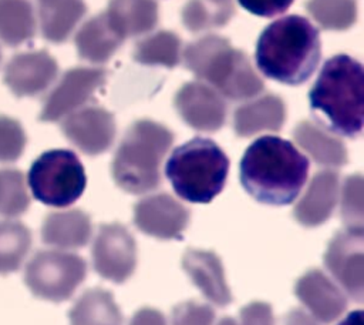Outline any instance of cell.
Returning <instances> with one entry per match:
<instances>
[{"mask_svg":"<svg viewBox=\"0 0 364 325\" xmlns=\"http://www.w3.org/2000/svg\"><path fill=\"white\" fill-rule=\"evenodd\" d=\"M324 265L350 296L361 301L364 292V229L338 231L327 245Z\"/></svg>","mask_w":364,"mask_h":325,"instance_id":"obj_11","label":"cell"},{"mask_svg":"<svg viewBox=\"0 0 364 325\" xmlns=\"http://www.w3.org/2000/svg\"><path fill=\"white\" fill-rule=\"evenodd\" d=\"M181 60L186 70L203 80L223 98L250 100L260 94L264 83L247 54L219 34H206L189 43Z\"/></svg>","mask_w":364,"mask_h":325,"instance_id":"obj_4","label":"cell"},{"mask_svg":"<svg viewBox=\"0 0 364 325\" xmlns=\"http://www.w3.org/2000/svg\"><path fill=\"white\" fill-rule=\"evenodd\" d=\"M340 177L334 170H321L313 175L303 197L293 210V217L304 227H317L326 222L338 201Z\"/></svg>","mask_w":364,"mask_h":325,"instance_id":"obj_17","label":"cell"},{"mask_svg":"<svg viewBox=\"0 0 364 325\" xmlns=\"http://www.w3.org/2000/svg\"><path fill=\"white\" fill-rule=\"evenodd\" d=\"M70 325H122L112 294L102 288L87 289L68 312Z\"/></svg>","mask_w":364,"mask_h":325,"instance_id":"obj_25","label":"cell"},{"mask_svg":"<svg viewBox=\"0 0 364 325\" xmlns=\"http://www.w3.org/2000/svg\"><path fill=\"white\" fill-rule=\"evenodd\" d=\"M340 197V215L350 229H364L363 212V177L361 174L348 175L338 194Z\"/></svg>","mask_w":364,"mask_h":325,"instance_id":"obj_32","label":"cell"},{"mask_svg":"<svg viewBox=\"0 0 364 325\" xmlns=\"http://www.w3.org/2000/svg\"><path fill=\"white\" fill-rule=\"evenodd\" d=\"M87 275L85 261L73 252L43 249L26 265L24 282L38 298L51 302L68 299Z\"/></svg>","mask_w":364,"mask_h":325,"instance_id":"obj_8","label":"cell"},{"mask_svg":"<svg viewBox=\"0 0 364 325\" xmlns=\"http://www.w3.org/2000/svg\"><path fill=\"white\" fill-rule=\"evenodd\" d=\"M294 294L314 319L330 324L347 308L344 292L320 269H309L294 285Z\"/></svg>","mask_w":364,"mask_h":325,"instance_id":"obj_16","label":"cell"},{"mask_svg":"<svg viewBox=\"0 0 364 325\" xmlns=\"http://www.w3.org/2000/svg\"><path fill=\"white\" fill-rule=\"evenodd\" d=\"M74 43L82 60L104 64L117 53L124 40L109 26L105 13L101 11L78 29Z\"/></svg>","mask_w":364,"mask_h":325,"instance_id":"obj_23","label":"cell"},{"mask_svg":"<svg viewBox=\"0 0 364 325\" xmlns=\"http://www.w3.org/2000/svg\"><path fill=\"white\" fill-rule=\"evenodd\" d=\"M36 19L28 0H0V38L18 46L34 37Z\"/></svg>","mask_w":364,"mask_h":325,"instance_id":"obj_28","label":"cell"},{"mask_svg":"<svg viewBox=\"0 0 364 325\" xmlns=\"http://www.w3.org/2000/svg\"><path fill=\"white\" fill-rule=\"evenodd\" d=\"M28 185L36 200L50 207H68L84 192L87 175L80 158L70 150L43 153L30 167Z\"/></svg>","mask_w":364,"mask_h":325,"instance_id":"obj_7","label":"cell"},{"mask_svg":"<svg viewBox=\"0 0 364 325\" xmlns=\"http://www.w3.org/2000/svg\"><path fill=\"white\" fill-rule=\"evenodd\" d=\"M173 133L149 118L134 121L111 162L115 184L125 192L144 194L161 184V164L173 143Z\"/></svg>","mask_w":364,"mask_h":325,"instance_id":"obj_5","label":"cell"},{"mask_svg":"<svg viewBox=\"0 0 364 325\" xmlns=\"http://www.w3.org/2000/svg\"><path fill=\"white\" fill-rule=\"evenodd\" d=\"M309 160L293 143L277 135H262L245 151L239 178L245 191L267 205L291 204L304 187Z\"/></svg>","mask_w":364,"mask_h":325,"instance_id":"obj_1","label":"cell"},{"mask_svg":"<svg viewBox=\"0 0 364 325\" xmlns=\"http://www.w3.org/2000/svg\"><path fill=\"white\" fill-rule=\"evenodd\" d=\"M293 138L320 165L343 167L348 162L346 144L317 121H300L293 130Z\"/></svg>","mask_w":364,"mask_h":325,"instance_id":"obj_20","label":"cell"},{"mask_svg":"<svg viewBox=\"0 0 364 325\" xmlns=\"http://www.w3.org/2000/svg\"><path fill=\"white\" fill-rule=\"evenodd\" d=\"M317 123L327 130L354 138L363 130V64L348 54H336L321 67L309 93Z\"/></svg>","mask_w":364,"mask_h":325,"instance_id":"obj_3","label":"cell"},{"mask_svg":"<svg viewBox=\"0 0 364 325\" xmlns=\"http://www.w3.org/2000/svg\"><path fill=\"white\" fill-rule=\"evenodd\" d=\"M65 138L87 155L105 153L114 143L117 124L112 113L100 105H84L63 118Z\"/></svg>","mask_w":364,"mask_h":325,"instance_id":"obj_12","label":"cell"},{"mask_svg":"<svg viewBox=\"0 0 364 325\" xmlns=\"http://www.w3.org/2000/svg\"><path fill=\"white\" fill-rule=\"evenodd\" d=\"M30 207L24 174L16 168H0V215L18 217Z\"/></svg>","mask_w":364,"mask_h":325,"instance_id":"obj_31","label":"cell"},{"mask_svg":"<svg viewBox=\"0 0 364 325\" xmlns=\"http://www.w3.org/2000/svg\"><path fill=\"white\" fill-rule=\"evenodd\" d=\"M91 220L82 210L50 212L41 225V239L63 249L81 248L91 238Z\"/></svg>","mask_w":364,"mask_h":325,"instance_id":"obj_22","label":"cell"},{"mask_svg":"<svg viewBox=\"0 0 364 325\" xmlns=\"http://www.w3.org/2000/svg\"><path fill=\"white\" fill-rule=\"evenodd\" d=\"M321 57L318 30L303 16L290 14L267 24L256 43L259 71L286 86H301Z\"/></svg>","mask_w":364,"mask_h":325,"instance_id":"obj_2","label":"cell"},{"mask_svg":"<svg viewBox=\"0 0 364 325\" xmlns=\"http://www.w3.org/2000/svg\"><path fill=\"white\" fill-rule=\"evenodd\" d=\"M0 60H1V51H0Z\"/></svg>","mask_w":364,"mask_h":325,"instance_id":"obj_41","label":"cell"},{"mask_svg":"<svg viewBox=\"0 0 364 325\" xmlns=\"http://www.w3.org/2000/svg\"><path fill=\"white\" fill-rule=\"evenodd\" d=\"M218 325H237L236 324V321L233 319V318H230V316H225V318H222L220 321H219V324Z\"/></svg>","mask_w":364,"mask_h":325,"instance_id":"obj_40","label":"cell"},{"mask_svg":"<svg viewBox=\"0 0 364 325\" xmlns=\"http://www.w3.org/2000/svg\"><path fill=\"white\" fill-rule=\"evenodd\" d=\"M213 321V309L198 301L181 302L172 311V325H212Z\"/></svg>","mask_w":364,"mask_h":325,"instance_id":"obj_34","label":"cell"},{"mask_svg":"<svg viewBox=\"0 0 364 325\" xmlns=\"http://www.w3.org/2000/svg\"><path fill=\"white\" fill-rule=\"evenodd\" d=\"M182 268L206 299L218 306H226L232 302L222 261L213 251L186 249L182 257Z\"/></svg>","mask_w":364,"mask_h":325,"instance_id":"obj_18","label":"cell"},{"mask_svg":"<svg viewBox=\"0 0 364 325\" xmlns=\"http://www.w3.org/2000/svg\"><path fill=\"white\" fill-rule=\"evenodd\" d=\"M249 13L259 17H273L284 13L294 0H237Z\"/></svg>","mask_w":364,"mask_h":325,"instance_id":"obj_36","label":"cell"},{"mask_svg":"<svg viewBox=\"0 0 364 325\" xmlns=\"http://www.w3.org/2000/svg\"><path fill=\"white\" fill-rule=\"evenodd\" d=\"M129 325H166V321L161 311L151 306H144L132 315Z\"/></svg>","mask_w":364,"mask_h":325,"instance_id":"obj_37","label":"cell"},{"mask_svg":"<svg viewBox=\"0 0 364 325\" xmlns=\"http://www.w3.org/2000/svg\"><path fill=\"white\" fill-rule=\"evenodd\" d=\"M306 10L323 30L344 31L357 21L355 0H307Z\"/></svg>","mask_w":364,"mask_h":325,"instance_id":"obj_30","label":"cell"},{"mask_svg":"<svg viewBox=\"0 0 364 325\" xmlns=\"http://www.w3.org/2000/svg\"><path fill=\"white\" fill-rule=\"evenodd\" d=\"M107 70L97 67H74L67 70L47 96L38 118L53 123L81 108L107 81Z\"/></svg>","mask_w":364,"mask_h":325,"instance_id":"obj_9","label":"cell"},{"mask_svg":"<svg viewBox=\"0 0 364 325\" xmlns=\"http://www.w3.org/2000/svg\"><path fill=\"white\" fill-rule=\"evenodd\" d=\"M104 13L109 26L124 41L149 33L159 20L155 0H109Z\"/></svg>","mask_w":364,"mask_h":325,"instance_id":"obj_21","label":"cell"},{"mask_svg":"<svg viewBox=\"0 0 364 325\" xmlns=\"http://www.w3.org/2000/svg\"><path fill=\"white\" fill-rule=\"evenodd\" d=\"M173 107L178 115L198 131H218L226 121L225 98L203 81L182 84L173 97Z\"/></svg>","mask_w":364,"mask_h":325,"instance_id":"obj_13","label":"cell"},{"mask_svg":"<svg viewBox=\"0 0 364 325\" xmlns=\"http://www.w3.org/2000/svg\"><path fill=\"white\" fill-rule=\"evenodd\" d=\"M338 325H363V311L350 312Z\"/></svg>","mask_w":364,"mask_h":325,"instance_id":"obj_39","label":"cell"},{"mask_svg":"<svg viewBox=\"0 0 364 325\" xmlns=\"http://www.w3.org/2000/svg\"><path fill=\"white\" fill-rule=\"evenodd\" d=\"M31 248V232L18 221H0V274L17 271Z\"/></svg>","mask_w":364,"mask_h":325,"instance_id":"obj_29","label":"cell"},{"mask_svg":"<svg viewBox=\"0 0 364 325\" xmlns=\"http://www.w3.org/2000/svg\"><path fill=\"white\" fill-rule=\"evenodd\" d=\"M27 137L21 124L7 115H0V162L18 160L26 148Z\"/></svg>","mask_w":364,"mask_h":325,"instance_id":"obj_33","label":"cell"},{"mask_svg":"<svg viewBox=\"0 0 364 325\" xmlns=\"http://www.w3.org/2000/svg\"><path fill=\"white\" fill-rule=\"evenodd\" d=\"M94 269L105 279L125 282L136 267V244L119 222L101 224L92 244Z\"/></svg>","mask_w":364,"mask_h":325,"instance_id":"obj_10","label":"cell"},{"mask_svg":"<svg viewBox=\"0 0 364 325\" xmlns=\"http://www.w3.org/2000/svg\"><path fill=\"white\" fill-rule=\"evenodd\" d=\"M286 121V104L276 94H264L239 105L233 113L237 137H252L262 131H279Z\"/></svg>","mask_w":364,"mask_h":325,"instance_id":"obj_19","label":"cell"},{"mask_svg":"<svg viewBox=\"0 0 364 325\" xmlns=\"http://www.w3.org/2000/svg\"><path fill=\"white\" fill-rule=\"evenodd\" d=\"M240 325H274L272 306L263 301H253L240 311Z\"/></svg>","mask_w":364,"mask_h":325,"instance_id":"obj_35","label":"cell"},{"mask_svg":"<svg viewBox=\"0 0 364 325\" xmlns=\"http://www.w3.org/2000/svg\"><path fill=\"white\" fill-rule=\"evenodd\" d=\"M132 60L144 66H161L173 68L181 63L182 41L175 31H155L135 43Z\"/></svg>","mask_w":364,"mask_h":325,"instance_id":"obj_26","label":"cell"},{"mask_svg":"<svg viewBox=\"0 0 364 325\" xmlns=\"http://www.w3.org/2000/svg\"><path fill=\"white\" fill-rule=\"evenodd\" d=\"M229 158L210 138L195 137L176 147L165 164V175L185 201L210 202L225 187Z\"/></svg>","mask_w":364,"mask_h":325,"instance_id":"obj_6","label":"cell"},{"mask_svg":"<svg viewBox=\"0 0 364 325\" xmlns=\"http://www.w3.org/2000/svg\"><path fill=\"white\" fill-rule=\"evenodd\" d=\"M41 34L51 43H63L87 13L82 0H37Z\"/></svg>","mask_w":364,"mask_h":325,"instance_id":"obj_24","label":"cell"},{"mask_svg":"<svg viewBox=\"0 0 364 325\" xmlns=\"http://www.w3.org/2000/svg\"><path fill=\"white\" fill-rule=\"evenodd\" d=\"M189 210L166 192L144 197L134 205V224L158 239L181 238L189 224Z\"/></svg>","mask_w":364,"mask_h":325,"instance_id":"obj_14","label":"cell"},{"mask_svg":"<svg viewBox=\"0 0 364 325\" xmlns=\"http://www.w3.org/2000/svg\"><path fill=\"white\" fill-rule=\"evenodd\" d=\"M58 64L46 50L16 54L6 66L4 83L17 97L43 93L55 80Z\"/></svg>","mask_w":364,"mask_h":325,"instance_id":"obj_15","label":"cell"},{"mask_svg":"<svg viewBox=\"0 0 364 325\" xmlns=\"http://www.w3.org/2000/svg\"><path fill=\"white\" fill-rule=\"evenodd\" d=\"M233 16V0H188L181 10L182 24L192 33L222 29Z\"/></svg>","mask_w":364,"mask_h":325,"instance_id":"obj_27","label":"cell"},{"mask_svg":"<svg viewBox=\"0 0 364 325\" xmlns=\"http://www.w3.org/2000/svg\"><path fill=\"white\" fill-rule=\"evenodd\" d=\"M284 325H317V322L300 308H293L287 316Z\"/></svg>","mask_w":364,"mask_h":325,"instance_id":"obj_38","label":"cell"}]
</instances>
